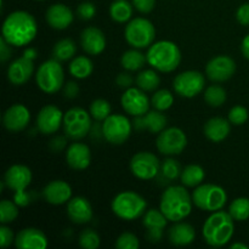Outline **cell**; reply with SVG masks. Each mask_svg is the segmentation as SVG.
<instances>
[{
    "label": "cell",
    "mask_w": 249,
    "mask_h": 249,
    "mask_svg": "<svg viewBox=\"0 0 249 249\" xmlns=\"http://www.w3.org/2000/svg\"><path fill=\"white\" fill-rule=\"evenodd\" d=\"M12 242H15L14 232L11 229L2 224V226L0 228V246L2 248H7L11 246Z\"/></svg>",
    "instance_id": "bcb514c9"
},
{
    "label": "cell",
    "mask_w": 249,
    "mask_h": 249,
    "mask_svg": "<svg viewBox=\"0 0 249 249\" xmlns=\"http://www.w3.org/2000/svg\"><path fill=\"white\" fill-rule=\"evenodd\" d=\"M38 1H44V0H38Z\"/></svg>",
    "instance_id": "6f0895ef"
},
{
    "label": "cell",
    "mask_w": 249,
    "mask_h": 249,
    "mask_svg": "<svg viewBox=\"0 0 249 249\" xmlns=\"http://www.w3.org/2000/svg\"><path fill=\"white\" fill-rule=\"evenodd\" d=\"M248 119V109L243 106H235L229 112V121L233 125H242Z\"/></svg>",
    "instance_id": "ee69618b"
},
{
    "label": "cell",
    "mask_w": 249,
    "mask_h": 249,
    "mask_svg": "<svg viewBox=\"0 0 249 249\" xmlns=\"http://www.w3.org/2000/svg\"><path fill=\"white\" fill-rule=\"evenodd\" d=\"M133 5L141 14H150L155 9L156 0H133Z\"/></svg>",
    "instance_id": "7dc6e473"
},
{
    "label": "cell",
    "mask_w": 249,
    "mask_h": 249,
    "mask_svg": "<svg viewBox=\"0 0 249 249\" xmlns=\"http://www.w3.org/2000/svg\"><path fill=\"white\" fill-rule=\"evenodd\" d=\"M80 44L85 53L97 56L106 49V36L101 29L96 27H88L80 34Z\"/></svg>",
    "instance_id": "44dd1931"
},
{
    "label": "cell",
    "mask_w": 249,
    "mask_h": 249,
    "mask_svg": "<svg viewBox=\"0 0 249 249\" xmlns=\"http://www.w3.org/2000/svg\"><path fill=\"white\" fill-rule=\"evenodd\" d=\"M168 118L160 111H148L143 116L136 117L134 121V128L136 130H147L151 134H160L165 129Z\"/></svg>",
    "instance_id": "484cf974"
},
{
    "label": "cell",
    "mask_w": 249,
    "mask_h": 249,
    "mask_svg": "<svg viewBox=\"0 0 249 249\" xmlns=\"http://www.w3.org/2000/svg\"><path fill=\"white\" fill-rule=\"evenodd\" d=\"M206 178L204 169L198 164H190L182 169L180 180L181 184L186 187H197L202 184Z\"/></svg>",
    "instance_id": "4dcf8cb0"
},
{
    "label": "cell",
    "mask_w": 249,
    "mask_h": 249,
    "mask_svg": "<svg viewBox=\"0 0 249 249\" xmlns=\"http://www.w3.org/2000/svg\"><path fill=\"white\" fill-rule=\"evenodd\" d=\"M31 182L32 172L26 165H11L4 175V184L15 194H23L24 190L31 185Z\"/></svg>",
    "instance_id": "ac0fdd59"
},
{
    "label": "cell",
    "mask_w": 249,
    "mask_h": 249,
    "mask_svg": "<svg viewBox=\"0 0 249 249\" xmlns=\"http://www.w3.org/2000/svg\"><path fill=\"white\" fill-rule=\"evenodd\" d=\"M133 6L128 0H114L109 6L111 18L117 23H125L133 16Z\"/></svg>",
    "instance_id": "1f68e13d"
},
{
    "label": "cell",
    "mask_w": 249,
    "mask_h": 249,
    "mask_svg": "<svg viewBox=\"0 0 249 249\" xmlns=\"http://www.w3.org/2000/svg\"><path fill=\"white\" fill-rule=\"evenodd\" d=\"M102 136L112 145H122L130 138L133 124L123 114H111L102 122Z\"/></svg>",
    "instance_id": "30bf717a"
},
{
    "label": "cell",
    "mask_w": 249,
    "mask_h": 249,
    "mask_svg": "<svg viewBox=\"0 0 249 249\" xmlns=\"http://www.w3.org/2000/svg\"><path fill=\"white\" fill-rule=\"evenodd\" d=\"M233 232H235L233 218L229 212L226 213L224 211L213 212L212 215L204 221L202 229L204 241L214 248L228 245L232 238Z\"/></svg>",
    "instance_id": "3957f363"
},
{
    "label": "cell",
    "mask_w": 249,
    "mask_h": 249,
    "mask_svg": "<svg viewBox=\"0 0 249 249\" xmlns=\"http://www.w3.org/2000/svg\"><path fill=\"white\" fill-rule=\"evenodd\" d=\"M194 206L192 196L182 186H170L162 194L160 209L169 221L184 220L190 215Z\"/></svg>",
    "instance_id": "7a4b0ae2"
},
{
    "label": "cell",
    "mask_w": 249,
    "mask_h": 249,
    "mask_svg": "<svg viewBox=\"0 0 249 249\" xmlns=\"http://www.w3.org/2000/svg\"><path fill=\"white\" fill-rule=\"evenodd\" d=\"M11 48H10V44L5 40L1 36L0 39V60L2 63L6 62L10 57H11Z\"/></svg>",
    "instance_id": "f907efd6"
},
{
    "label": "cell",
    "mask_w": 249,
    "mask_h": 249,
    "mask_svg": "<svg viewBox=\"0 0 249 249\" xmlns=\"http://www.w3.org/2000/svg\"><path fill=\"white\" fill-rule=\"evenodd\" d=\"M38 33L36 21L29 12L14 11L2 23V38L12 46H26Z\"/></svg>",
    "instance_id": "6da1fadb"
},
{
    "label": "cell",
    "mask_w": 249,
    "mask_h": 249,
    "mask_svg": "<svg viewBox=\"0 0 249 249\" xmlns=\"http://www.w3.org/2000/svg\"><path fill=\"white\" fill-rule=\"evenodd\" d=\"M77 53V44L70 38H65L58 40L53 49V56L55 60L60 62L71 60Z\"/></svg>",
    "instance_id": "836d02e7"
},
{
    "label": "cell",
    "mask_w": 249,
    "mask_h": 249,
    "mask_svg": "<svg viewBox=\"0 0 249 249\" xmlns=\"http://www.w3.org/2000/svg\"><path fill=\"white\" fill-rule=\"evenodd\" d=\"M181 172L182 169L180 167V163L173 158H168V160H163V163L160 164V170L158 175H160L162 179L167 180V182H170L179 178L181 175Z\"/></svg>",
    "instance_id": "ab89813d"
},
{
    "label": "cell",
    "mask_w": 249,
    "mask_h": 249,
    "mask_svg": "<svg viewBox=\"0 0 249 249\" xmlns=\"http://www.w3.org/2000/svg\"><path fill=\"white\" fill-rule=\"evenodd\" d=\"M43 197L48 203L61 206L72 198V187L63 180H53L44 187Z\"/></svg>",
    "instance_id": "d4e9b609"
},
{
    "label": "cell",
    "mask_w": 249,
    "mask_h": 249,
    "mask_svg": "<svg viewBox=\"0 0 249 249\" xmlns=\"http://www.w3.org/2000/svg\"><path fill=\"white\" fill-rule=\"evenodd\" d=\"M204 100L211 107H220L226 101V90L220 85H211L204 91Z\"/></svg>",
    "instance_id": "8d00e7d4"
},
{
    "label": "cell",
    "mask_w": 249,
    "mask_h": 249,
    "mask_svg": "<svg viewBox=\"0 0 249 249\" xmlns=\"http://www.w3.org/2000/svg\"><path fill=\"white\" fill-rule=\"evenodd\" d=\"M241 50H242L243 56H245L247 60H249V34L245 36V39L242 40V45H241Z\"/></svg>",
    "instance_id": "db71d44e"
},
{
    "label": "cell",
    "mask_w": 249,
    "mask_h": 249,
    "mask_svg": "<svg viewBox=\"0 0 249 249\" xmlns=\"http://www.w3.org/2000/svg\"><path fill=\"white\" fill-rule=\"evenodd\" d=\"M50 148L53 152H60L66 147V139L63 136H56L50 141Z\"/></svg>",
    "instance_id": "f5cc1de1"
},
{
    "label": "cell",
    "mask_w": 249,
    "mask_h": 249,
    "mask_svg": "<svg viewBox=\"0 0 249 249\" xmlns=\"http://www.w3.org/2000/svg\"><path fill=\"white\" fill-rule=\"evenodd\" d=\"M206 85L204 75L198 71H186L175 77L173 88L179 96L192 99L201 94Z\"/></svg>",
    "instance_id": "8fae6325"
},
{
    "label": "cell",
    "mask_w": 249,
    "mask_h": 249,
    "mask_svg": "<svg viewBox=\"0 0 249 249\" xmlns=\"http://www.w3.org/2000/svg\"><path fill=\"white\" fill-rule=\"evenodd\" d=\"M126 43L135 49L150 48L156 38V28L152 22L143 17L131 19L124 31Z\"/></svg>",
    "instance_id": "ba28073f"
},
{
    "label": "cell",
    "mask_w": 249,
    "mask_h": 249,
    "mask_svg": "<svg viewBox=\"0 0 249 249\" xmlns=\"http://www.w3.org/2000/svg\"><path fill=\"white\" fill-rule=\"evenodd\" d=\"M63 116L65 114L58 107L53 105L44 106L36 117V126L39 131L44 135L55 134L63 124Z\"/></svg>",
    "instance_id": "2e32d148"
},
{
    "label": "cell",
    "mask_w": 249,
    "mask_h": 249,
    "mask_svg": "<svg viewBox=\"0 0 249 249\" xmlns=\"http://www.w3.org/2000/svg\"><path fill=\"white\" fill-rule=\"evenodd\" d=\"M147 63L156 71L170 73L179 67L181 62V53L178 45L169 40H160L148 48Z\"/></svg>",
    "instance_id": "277c9868"
},
{
    "label": "cell",
    "mask_w": 249,
    "mask_h": 249,
    "mask_svg": "<svg viewBox=\"0 0 249 249\" xmlns=\"http://www.w3.org/2000/svg\"><path fill=\"white\" fill-rule=\"evenodd\" d=\"M139 247V238L131 232H123L116 241V248L118 249H138Z\"/></svg>",
    "instance_id": "7bdbcfd3"
},
{
    "label": "cell",
    "mask_w": 249,
    "mask_h": 249,
    "mask_svg": "<svg viewBox=\"0 0 249 249\" xmlns=\"http://www.w3.org/2000/svg\"><path fill=\"white\" fill-rule=\"evenodd\" d=\"M130 170L135 178L140 180H152L160 174V162L157 156L147 151H141L133 156L130 160Z\"/></svg>",
    "instance_id": "7c38bea8"
},
{
    "label": "cell",
    "mask_w": 249,
    "mask_h": 249,
    "mask_svg": "<svg viewBox=\"0 0 249 249\" xmlns=\"http://www.w3.org/2000/svg\"><path fill=\"white\" fill-rule=\"evenodd\" d=\"M36 53L34 49H28V50H26V53H24V56L28 58H32V60H34V58H36Z\"/></svg>",
    "instance_id": "11a10c76"
},
{
    "label": "cell",
    "mask_w": 249,
    "mask_h": 249,
    "mask_svg": "<svg viewBox=\"0 0 249 249\" xmlns=\"http://www.w3.org/2000/svg\"><path fill=\"white\" fill-rule=\"evenodd\" d=\"M82 107H73L63 116V131L72 140L85 138L91 130V118Z\"/></svg>",
    "instance_id": "9c48e42d"
},
{
    "label": "cell",
    "mask_w": 249,
    "mask_h": 249,
    "mask_svg": "<svg viewBox=\"0 0 249 249\" xmlns=\"http://www.w3.org/2000/svg\"><path fill=\"white\" fill-rule=\"evenodd\" d=\"M66 162L74 170L87 169L91 162L90 148L85 143L73 142L66 151Z\"/></svg>",
    "instance_id": "4316f807"
},
{
    "label": "cell",
    "mask_w": 249,
    "mask_h": 249,
    "mask_svg": "<svg viewBox=\"0 0 249 249\" xmlns=\"http://www.w3.org/2000/svg\"><path fill=\"white\" fill-rule=\"evenodd\" d=\"M36 82L39 89L45 94H56L65 84V72L60 61L48 60L40 65L36 73Z\"/></svg>",
    "instance_id": "8992f818"
},
{
    "label": "cell",
    "mask_w": 249,
    "mask_h": 249,
    "mask_svg": "<svg viewBox=\"0 0 249 249\" xmlns=\"http://www.w3.org/2000/svg\"><path fill=\"white\" fill-rule=\"evenodd\" d=\"M77 14L84 21L91 19L92 17L96 14V6L90 1H83L82 4L78 5L77 7Z\"/></svg>",
    "instance_id": "f6af8a7d"
},
{
    "label": "cell",
    "mask_w": 249,
    "mask_h": 249,
    "mask_svg": "<svg viewBox=\"0 0 249 249\" xmlns=\"http://www.w3.org/2000/svg\"><path fill=\"white\" fill-rule=\"evenodd\" d=\"M31 121V113L24 105L16 104L5 111L2 116V124L5 129L11 133H18L28 126Z\"/></svg>",
    "instance_id": "e0dca14e"
},
{
    "label": "cell",
    "mask_w": 249,
    "mask_h": 249,
    "mask_svg": "<svg viewBox=\"0 0 249 249\" xmlns=\"http://www.w3.org/2000/svg\"><path fill=\"white\" fill-rule=\"evenodd\" d=\"M236 72V63L231 57L225 55L212 58L206 67V74L212 82L221 83L230 79Z\"/></svg>",
    "instance_id": "9a60e30c"
},
{
    "label": "cell",
    "mask_w": 249,
    "mask_h": 249,
    "mask_svg": "<svg viewBox=\"0 0 249 249\" xmlns=\"http://www.w3.org/2000/svg\"><path fill=\"white\" fill-rule=\"evenodd\" d=\"M169 242L174 246H189L196 238V231L194 226L182 221H177L168 231Z\"/></svg>",
    "instance_id": "83f0119b"
},
{
    "label": "cell",
    "mask_w": 249,
    "mask_h": 249,
    "mask_svg": "<svg viewBox=\"0 0 249 249\" xmlns=\"http://www.w3.org/2000/svg\"><path fill=\"white\" fill-rule=\"evenodd\" d=\"M168 219L165 218L162 211L150 209L145 212L142 218V225L147 229V240L150 242H160L163 237V230L165 229Z\"/></svg>",
    "instance_id": "ffe728a7"
},
{
    "label": "cell",
    "mask_w": 249,
    "mask_h": 249,
    "mask_svg": "<svg viewBox=\"0 0 249 249\" xmlns=\"http://www.w3.org/2000/svg\"><path fill=\"white\" fill-rule=\"evenodd\" d=\"M111 208L114 215L118 216L119 219L131 221L145 214L147 202L136 192L123 191L114 197Z\"/></svg>",
    "instance_id": "5b68a950"
},
{
    "label": "cell",
    "mask_w": 249,
    "mask_h": 249,
    "mask_svg": "<svg viewBox=\"0 0 249 249\" xmlns=\"http://www.w3.org/2000/svg\"><path fill=\"white\" fill-rule=\"evenodd\" d=\"M160 84V78L153 70L141 71L136 77V85L145 92L156 91Z\"/></svg>",
    "instance_id": "e575fe53"
},
{
    "label": "cell",
    "mask_w": 249,
    "mask_h": 249,
    "mask_svg": "<svg viewBox=\"0 0 249 249\" xmlns=\"http://www.w3.org/2000/svg\"><path fill=\"white\" fill-rule=\"evenodd\" d=\"M122 107L128 114L134 117L143 116L150 109V100L143 90L140 88H129L125 89L121 99Z\"/></svg>",
    "instance_id": "5bb4252c"
},
{
    "label": "cell",
    "mask_w": 249,
    "mask_h": 249,
    "mask_svg": "<svg viewBox=\"0 0 249 249\" xmlns=\"http://www.w3.org/2000/svg\"><path fill=\"white\" fill-rule=\"evenodd\" d=\"M45 18L51 28L56 31H63L72 24L74 16L72 10L67 5L53 4L46 10Z\"/></svg>",
    "instance_id": "cb8c5ba5"
},
{
    "label": "cell",
    "mask_w": 249,
    "mask_h": 249,
    "mask_svg": "<svg viewBox=\"0 0 249 249\" xmlns=\"http://www.w3.org/2000/svg\"><path fill=\"white\" fill-rule=\"evenodd\" d=\"M194 204L201 211L218 212L224 208L228 201L226 191L219 185L204 184L199 185L192 194Z\"/></svg>",
    "instance_id": "52a82bcc"
},
{
    "label": "cell",
    "mask_w": 249,
    "mask_h": 249,
    "mask_svg": "<svg viewBox=\"0 0 249 249\" xmlns=\"http://www.w3.org/2000/svg\"><path fill=\"white\" fill-rule=\"evenodd\" d=\"M79 94V87L75 82H68L66 83L63 87V96L67 99H74Z\"/></svg>",
    "instance_id": "681fc988"
},
{
    "label": "cell",
    "mask_w": 249,
    "mask_h": 249,
    "mask_svg": "<svg viewBox=\"0 0 249 249\" xmlns=\"http://www.w3.org/2000/svg\"><path fill=\"white\" fill-rule=\"evenodd\" d=\"M67 215L78 225L88 224L92 219V207L85 197H73L67 202Z\"/></svg>",
    "instance_id": "603a6c76"
},
{
    "label": "cell",
    "mask_w": 249,
    "mask_h": 249,
    "mask_svg": "<svg viewBox=\"0 0 249 249\" xmlns=\"http://www.w3.org/2000/svg\"><path fill=\"white\" fill-rule=\"evenodd\" d=\"M173 104H174V96L167 89L155 91L152 99H151V105H152L153 108L160 112H164L167 109H169L173 106Z\"/></svg>",
    "instance_id": "d590c367"
},
{
    "label": "cell",
    "mask_w": 249,
    "mask_h": 249,
    "mask_svg": "<svg viewBox=\"0 0 249 249\" xmlns=\"http://www.w3.org/2000/svg\"><path fill=\"white\" fill-rule=\"evenodd\" d=\"M15 246L17 249H45L48 247V238L39 229L26 228L16 235Z\"/></svg>",
    "instance_id": "7402d4cb"
},
{
    "label": "cell",
    "mask_w": 249,
    "mask_h": 249,
    "mask_svg": "<svg viewBox=\"0 0 249 249\" xmlns=\"http://www.w3.org/2000/svg\"><path fill=\"white\" fill-rule=\"evenodd\" d=\"M156 145L162 155L177 156L186 148L187 138L181 129L173 126L158 134Z\"/></svg>",
    "instance_id": "4fadbf2b"
},
{
    "label": "cell",
    "mask_w": 249,
    "mask_h": 249,
    "mask_svg": "<svg viewBox=\"0 0 249 249\" xmlns=\"http://www.w3.org/2000/svg\"><path fill=\"white\" fill-rule=\"evenodd\" d=\"M112 107L107 100L96 99L90 105L89 113L96 122H104L108 116H111Z\"/></svg>",
    "instance_id": "f35d334b"
},
{
    "label": "cell",
    "mask_w": 249,
    "mask_h": 249,
    "mask_svg": "<svg viewBox=\"0 0 249 249\" xmlns=\"http://www.w3.org/2000/svg\"><path fill=\"white\" fill-rule=\"evenodd\" d=\"M146 62H147V56L135 48L125 51L121 58L122 67L128 72H136L141 70L146 65Z\"/></svg>",
    "instance_id": "f546056e"
},
{
    "label": "cell",
    "mask_w": 249,
    "mask_h": 249,
    "mask_svg": "<svg viewBox=\"0 0 249 249\" xmlns=\"http://www.w3.org/2000/svg\"><path fill=\"white\" fill-rule=\"evenodd\" d=\"M94 71L92 61L87 56H77L70 63V73L77 79H85L90 77Z\"/></svg>",
    "instance_id": "d6a6232c"
},
{
    "label": "cell",
    "mask_w": 249,
    "mask_h": 249,
    "mask_svg": "<svg viewBox=\"0 0 249 249\" xmlns=\"http://www.w3.org/2000/svg\"><path fill=\"white\" fill-rule=\"evenodd\" d=\"M133 77H131L129 73H121L118 74V77L116 78V83L118 84V87L124 88V89H129L133 85Z\"/></svg>",
    "instance_id": "816d5d0a"
},
{
    "label": "cell",
    "mask_w": 249,
    "mask_h": 249,
    "mask_svg": "<svg viewBox=\"0 0 249 249\" xmlns=\"http://www.w3.org/2000/svg\"><path fill=\"white\" fill-rule=\"evenodd\" d=\"M18 216V208H17L16 202L9 201V199H2L0 202V221L1 224H6L15 221Z\"/></svg>",
    "instance_id": "60d3db41"
},
{
    "label": "cell",
    "mask_w": 249,
    "mask_h": 249,
    "mask_svg": "<svg viewBox=\"0 0 249 249\" xmlns=\"http://www.w3.org/2000/svg\"><path fill=\"white\" fill-rule=\"evenodd\" d=\"M229 213L236 221H245L249 218V198L240 197L232 201L229 208Z\"/></svg>",
    "instance_id": "74e56055"
},
{
    "label": "cell",
    "mask_w": 249,
    "mask_h": 249,
    "mask_svg": "<svg viewBox=\"0 0 249 249\" xmlns=\"http://www.w3.org/2000/svg\"><path fill=\"white\" fill-rule=\"evenodd\" d=\"M100 236L92 229H84L79 235V245L84 249H96L100 247Z\"/></svg>",
    "instance_id": "b9f144b4"
},
{
    "label": "cell",
    "mask_w": 249,
    "mask_h": 249,
    "mask_svg": "<svg viewBox=\"0 0 249 249\" xmlns=\"http://www.w3.org/2000/svg\"><path fill=\"white\" fill-rule=\"evenodd\" d=\"M236 18L242 26H249V2L241 5L236 12Z\"/></svg>",
    "instance_id": "c3c4849f"
},
{
    "label": "cell",
    "mask_w": 249,
    "mask_h": 249,
    "mask_svg": "<svg viewBox=\"0 0 249 249\" xmlns=\"http://www.w3.org/2000/svg\"><path fill=\"white\" fill-rule=\"evenodd\" d=\"M231 131L230 121L221 117L211 118L204 125V135L213 142H221L229 136Z\"/></svg>",
    "instance_id": "f1b7e54d"
},
{
    "label": "cell",
    "mask_w": 249,
    "mask_h": 249,
    "mask_svg": "<svg viewBox=\"0 0 249 249\" xmlns=\"http://www.w3.org/2000/svg\"><path fill=\"white\" fill-rule=\"evenodd\" d=\"M34 73V63L32 58L22 56L10 63L7 68V79L16 87L24 85Z\"/></svg>",
    "instance_id": "d6986e66"
},
{
    "label": "cell",
    "mask_w": 249,
    "mask_h": 249,
    "mask_svg": "<svg viewBox=\"0 0 249 249\" xmlns=\"http://www.w3.org/2000/svg\"><path fill=\"white\" fill-rule=\"evenodd\" d=\"M237 248L248 249V246L245 245V243H233V245L231 246V249H237Z\"/></svg>",
    "instance_id": "9f6ffc18"
}]
</instances>
